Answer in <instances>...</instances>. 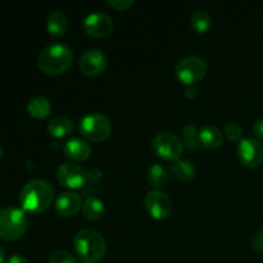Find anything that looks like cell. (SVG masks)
Wrapping results in <instances>:
<instances>
[{
  "label": "cell",
  "instance_id": "d4e9b609",
  "mask_svg": "<svg viewBox=\"0 0 263 263\" xmlns=\"http://www.w3.org/2000/svg\"><path fill=\"white\" fill-rule=\"evenodd\" d=\"M225 135L231 141L243 140V127L238 122H228L225 126Z\"/></svg>",
  "mask_w": 263,
  "mask_h": 263
},
{
  "label": "cell",
  "instance_id": "9a60e30c",
  "mask_svg": "<svg viewBox=\"0 0 263 263\" xmlns=\"http://www.w3.org/2000/svg\"><path fill=\"white\" fill-rule=\"evenodd\" d=\"M200 144L208 149H216L221 146L223 141V134L213 125H204L199 128Z\"/></svg>",
  "mask_w": 263,
  "mask_h": 263
},
{
  "label": "cell",
  "instance_id": "9c48e42d",
  "mask_svg": "<svg viewBox=\"0 0 263 263\" xmlns=\"http://www.w3.org/2000/svg\"><path fill=\"white\" fill-rule=\"evenodd\" d=\"M239 161L249 168H256L263 162V145L254 138H244L238 144Z\"/></svg>",
  "mask_w": 263,
  "mask_h": 263
},
{
  "label": "cell",
  "instance_id": "2e32d148",
  "mask_svg": "<svg viewBox=\"0 0 263 263\" xmlns=\"http://www.w3.org/2000/svg\"><path fill=\"white\" fill-rule=\"evenodd\" d=\"M68 28V18L62 10H53L46 17V30L53 36H63Z\"/></svg>",
  "mask_w": 263,
  "mask_h": 263
},
{
  "label": "cell",
  "instance_id": "4316f807",
  "mask_svg": "<svg viewBox=\"0 0 263 263\" xmlns=\"http://www.w3.org/2000/svg\"><path fill=\"white\" fill-rule=\"evenodd\" d=\"M134 4L133 0H108V5L117 10H126Z\"/></svg>",
  "mask_w": 263,
  "mask_h": 263
},
{
  "label": "cell",
  "instance_id": "1f68e13d",
  "mask_svg": "<svg viewBox=\"0 0 263 263\" xmlns=\"http://www.w3.org/2000/svg\"><path fill=\"white\" fill-rule=\"evenodd\" d=\"M4 257H5V252H4V248H3L2 246H0V263L4 262Z\"/></svg>",
  "mask_w": 263,
  "mask_h": 263
},
{
  "label": "cell",
  "instance_id": "83f0119b",
  "mask_svg": "<svg viewBox=\"0 0 263 263\" xmlns=\"http://www.w3.org/2000/svg\"><path fill=\"white\" fill-rule=\"evenodd\" d=\"M102 171L99 168H91L87 172V180L91 182H98L102 179Z\"/></svg>",
  "mask_w": 263,
  "mask_h": 263
},
{
  "label": "cell",
  "instance_id": "52a82bcc",
  "mask_svg": "<svg viewBox=\"0 0 263 263\" xmlns=\"http://www.w3.org/2000/svg\"><path fill=\"white\" fill-rule=\"evenodd\" d=\"M152 149L154 153L166 161H177L181 158V154L184 152V143L181 139L175 134L159 133L152 140Z\"/></svg>",
  "mask_w": 263,
  "mask_h": 263
},
{
  "label": "cell",
  "instance_id": "44dd1931",
  "mask_svg": "<svg viewBox=\"0 0 263 263\" xmlns=\"http://www.w3.org/2000/svg\"><path fill=\"white\" fill-rule=\"evenodd\" d=\"M146 177H148V182L151 184V186L159 190V187L166 185L167 180H168V174H167V170L162 164L156 163L149 167Z\"/></svg>",
  "mask_w": 263,
  "mask_h": 263
},
{
  "label": "cell",
  "instance_id": "7c38bea8",
  "mask_svg": "<svg viewBox=\"0 0 263 263\" xmlns=\"http://www.w3.org/2000/svg\"><path fill=\"white\" fill-rule=\"evenodd\" d=\"M84 30L92 37H104L113 30V20L105 12H92L85 18Z\"/></svg>",
  "mask_w": 263,
  "mask_h": 263
},
{
  "label": "cell",
  "instance_id": "603a6c76",
  "mask_svg": "<svg viewBox=\"0 0 263 263\" xmlns=\"http://www.w3.org/2000/svg\"><path fill=\"white\" fill-rule=\"evenodd\" d=\"M182 138H184L185 144L190 149L197 151L202 145L199 139V130H197V127L192 125V123H187V125L184 126V128H182Z\"/></svg>",
  "mask_w": 263,
  "mask_h": 263
},
{
  "label": "cell",
  "instance_id": "484cf974",
  "mask_svg": "<svg viewBox=\"0 0 263 263\" xmlns=\"http://www.w3.org/2000/svg\"><path fill=\"white\" fill-rule=\"evenodd\" d=\"M252 248L258 253H263V229L257 231L252 238Z\"/></svg>",
  "mask_w": 263,
  "mask_h": 263
},
{
  "label": "cell",
  "instance_id": "8992f818",
  "mask_svg": "<svg viewBox=\"0 0 263 263\" xmlns=\"http://www.w3.org/2000/svg\"><path fill=\"white\" fill-rule=\"evenodd\" d=\"M208 64L202 57L186 55L177 62L175 67V73L177 79L187 85H194L199 82L207 74Z\"/></svg>",
  "mask_w": 263,
  "mask_h": 263
},
{
  "label": "cell",
  "instance_id": "f546056e",
  "mask_svg": "<svg viewBox=\"0 0 263 263\" xmlns=\"http://www.w3.org/2000/svg\"><path fill=\"white\" fill-rule=\"evenodd\" d=\"M198 95V90L194 85H187L186 89H185V97L189 98V99H193Z\"/></svg>",
  "mask_w": 263,
  "mask_h": 263
},
{
  "label": "cell",
  "instance_id": "cb8c5ba5",
  "mask_svg": "<svg viewBox=\"0 0 263 263\" xmlns=\"http://www.w3.org/2000/svg\"><path fill=\"white\" fill-rule=\"evenodd\" d=\"M49 263H76V258L66 249H57L49 257Z\"/></svg>",
  "mask_w": 263,
  "mask_h": 263
},
{
  "label": "cell",
  "instance_id": "5bb4252c",
  "mask_svg": "<svg viewBox=\"0 0 263 263\" xmlns=\"http://www.w3.org/2000/svg\"><path fill=\"white\" fill-rule=\"evenodd\" d=\"M82 207L81 198L74 192H64L57 198L55 211L63 217H72Z\"/></svg>",
  "mask_w": 263,
  "mask_h": 263
},
{
  "label": "cell",
  "instance_id": "e0dca14e",
  "mask_svg": "<svg viewBox=\"0 0 263 263\" xmlns=\"http://www.w3.org/2000/svg\"><path fill=\"white\" fill-rule=\"evenodd\" d=\"M46 128H48V133L54 138H63V136H67L73 131L74 125L68 117L57 116L49 121Z\"/></svg>",
  "mask_w": 263,
  "mask_h": 263
},
{
  "label": "cell",
  "instance_id": "ffe728a7",
  "mask_svg": "<svg viewBox=\"0 0 263 263\" xmlns=\"http://www.w3.org/2000/svg\"><path fill=\"white\" fill-rule=\"evenodd\" d=\"M172 171L174 175L181 181H189L194 177L195 167L189 159L180 158L172 163Z\"/></svg>",
  "mask_w": 263,
  "mask_h": 263
},
{
  "label": "cell",
  "instance_id": "ac0fdd59",
  "mask_svg": "<svg viewBox=\"0 0 263 263\" xmlns=\"http://www.w3.org/2000/svg\"><path fill=\"white\" fill-rule=\"evenodd\" d=\"M27 110L32 117L37 120H44L51 112V104L45 97H33L28 100Z\"/></svg>",
  "mask_w": 263,
  "mask_h": 263
},
{
  "label": "cell",
  "instance_id": "d6986e66",
  "mask_svg": "<svg viewBox=\"0 0 263 263\" xmlns=\"http://www.w3.org/2000/svg\"><path fill=\"white\" fill-rule=\"evenodd\" d=\"M82 212L87 220L98 221L104 215V203L99 198L90 197L82 203Z\"/></svg>",
  "mask_w": 263,
  "mask_h": 263
},
{
  "label": "cell",
  "instance_id": "277c9868",
  "mask_svg": "<svg viewBox=\"0 0 263 263\" xmlns=\"http://www.w3.org/2000/svg\"><path fill=\"white\" fill-rule=\"evenodd\" d=\"M28 226V218L23 210L5 207L0 210V239L8 241L22 238Z\"/></svg>",
  "mask_w": 263,
  "mask_h": 263
},
{
  "label": "cell",
  "instance_id": "6da1fadb",
  "mask_svg": "<svg viewBox=\"0 0 263 263\" xmlns=\"http://www.w3.org/2000/svg\"><path fill=\"white\" fill-rule=\"evenodd\" d=\"M18 199L23 211L41 213L50 207L54 199V187L44 179L30 180L21 189Z\"/></svg>",
  "mask_w": 263,
  "mask_h": 263
},
{
  "label": "cell",
  "instance_id": "7402d4cb",
  "mask_svg": "<svg viewBox=\"0 0 263 263\" xmlns=\"http://www.w3.org/2000/svg\"><path fill=\"white\" fill-rule=\"evenodd\" d=\"M192 27L197 32H207L212 27V17L205 9H198L192 15Z\"/></svg>",
  "mask_w": 263,
  "mask_h": 263
},
{
  "label": "cell",
  "instance_id": "f1b7e54d",
  "mask_svg": "<svg viewBox=\"0 0 263 263\" xmlns=\"http://www.w3.org/2000/svg\"><path fill=\"white\" fill-rule=\"evenodd\" d=\"M253 134L257 138L263 139V118L257 120L256 122L253 123Z\"/></svg>",
  "mask_w": 263,
  "mask_h": 263
},
{
  "label": "cell",
  "instance_id": "30bf717a",
  "mask_svg": "<svg viewBox=\"0 0 263 263\" xmlns=\"http://www.w3.org/2000/svg\"><path fill=\"white\" fill-rule=\"evenodd\" d=\"M57 176L59 182L69 189H80L87 181V172L84 167L73 162H66L62 163L57 170Z\"/></svg>",
  "mask_w": 263,
  "mask_h": 263
},
{
  "label": "cell",
  "instance_id": "5b68a950",
  "mask_svg": "<svg viewBox=\"0 0 263 263\" xmlns=\"http://www.w3.org/2000/svg\"><path fill=\"white\" fill-rule=\"evenodd\" d=\"M79 128L82 135L91 141H103L112 134V123L109 118L98 112H90L82 116Z\"/></svg>",
  "mask_w": 263,
  "mask_h": 263
},
{
  "label": "cell",
  "instance_id": "d6a6232c",
  "mask_svg": "<svg viewBox=\"0 0 263 263\" xmlns=\"http://www.w3.org/2000/svg\"><path fill=\"white\" fill-rule=\"evenodd\" d=\"M2 158H3V148L2 145H0V162H2Z\"/></svg>",
  "mask_w": 263,
  "mask_h": 263
},
{
  "label": "cell",
  "instance_id": "7a4b0ae2",
  "mask_svg": "<svg viewBox=\"0 0 263 263\" xmlns=\"http://www.w3.org/2000/svg\"><path fill=\"white\" fill-rule=\"evenodd\" d=\"M73 53L67 44L54 43L48 45L37 58V66L41 72L50 76L62 74L72 66Z\"/></svg>",
  "mask_w": 263,
  "mask_h": 263
},
{
  "label": "cell",
  "instance_id": "ba28073f",
  "mask_svg": "<svg viewBox=\"0 0 263 263\" xmlns=\"http://www.w3.org/2000/svg\"><path fill=\"white\" fill-rule=\"evenodd\" d=\"M144 204L149 215L157 220H164L172 212V200L162 190L153 189L144 198Z\"/></svg>",
  "mask_w": 263,
  "mask_h": 263
},
{
  "label": "cell",
  "instance_id": "4fadbf2b",
  "mask_svg": "<svg viewBox=\"0 0 263 263\" xmlns=\"http://www.w3.org/2000/svg\"><path fill=\"white\" fill-rule=\"evenodd\" d=\"M63 153L74 162H84L91 156V146L85 139L71 138L63 144Z\"/></svg>",
  "mask_w": 263,
  "mask_h": 263
},
{
  "label": "cell",
  "instance_id": "3957f363",
  "mask_svg": "<svg viewBox=\"0 0 263 263\" xmlns=\"http://www.w3.org/2000/svg\"><path fill=\"white\" fill-rule=\"evenodd\" d=\"M74 251L84 263H97L104 257L107 244L100 233L94 229H81L74 236Z\"/></svg>",
  "mask_w": 263,
  "mask_h": 263
},
{
  "label": "cell",
  "instance_id": "4dcf8cb0",
  "mask_svg": "<svg viewBox=\"0 0 263 263\" xmlns=\"http://www.w3.org/2000/svg\"><path fill=\"white\" fill-rule=\"evenodd\" d=\"M7 263H27V259L21 254H13L12 257H9Z\"/></svg>",
  "mask_w": 263,
  "mask_h": 263
},
{
  "label": "cell",
  "instance_id": "8fae6325",
  "mask_svg": "<svg viewBox=\"0 0 263 263\" xmlns=\"http://www.w3.org/2000/svg\"><path fill=\"white\" fill-rule=\"evenodd\" d=\"M107 62L108 59L104 51L97 48H91L82 53V55L80 57L79 66L82 73L87 74V76H97V74L104 72Z\"/></svg>",
  "mask_w": 263,
  "mask_h": 263
}]
</instances>
